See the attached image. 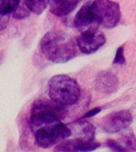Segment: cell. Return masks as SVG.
<instances>
[{
	"label": "cell",
	"mask_w": 136,
	"mask_h": 152,
	"mask_svg": "<svg viewBox=\"0 0 136 152\" xmlns=\"http://www.w3.org/2000/svg\"><path fill=\"white\" fill-rule=\"evenodd\" d=\"M132 120V115L129 110L114 112L103 119L101 128L105 132L117 133L128 128Z\"/></svg>",
	"instance_id": "52a82bcc"
},
{
	"label": "cell",
	"mask_w": 136,
	"mask_h": 152,
	"mask_svg": "<svg viewBox=\"0 0 136 152\" xmlns=\"http://www.w3.org/2000/svg\"><path fill=\"white\" fill-rule=\"evenodd\" d=\"M106 42L104 34L100 31L86 32L76 38V45L81 52L92 54L99 50Z\"/></svg>",
	"instance_id": "ba28073f"
},
{
	"label": "cell",
	"mask_w": 136,
	"mask_h": 152,
	"mask_svg": "<svg viewBox=\"0 0 136 152\" xmlns=\"http://www.w3.org/2000/svg\"><path fill=\"white\" fill-rule=\"evenodd\" d=\"M100 146V142L76 138L65 140L55 147L53 152H89L95 151Z\"/></svg>",
	"instance_id": "9c48e42d"
},
{
	"label": "cell",
	"mask_w": 136,
	"mask_h": 152,
	"mask_svg": "<svg viewBox=\"0 0 136 152\" xmlns=\"http://www.w3.org/2000/svg\"><path fill=\"white\" fill-rule=\"evenodd\" d=\"M122 141L123 142L124 147L128 151H136V139L132 132H127L122 135Z\"/></svg>",
	"instance_id": "2e32d148"
},
{
	"label": "cell",
	"mask_w": 136,
	"mask_h": 152,
	"mask_svg": "<svg viewBox=\"0 0 136 152\" xmlns=\"http://www.w3.org/2000/svg\"><path fill=\"white\" fill-rule=\"evenodd\" d=\"M96 90L103 94H112L119 87V80L116 75L110 71H103L98 74L95 80Z\"/></svg>",
	"instance_id": "30bf717a"
},
{
	"label": "cell",
	"mask_w": 136,
	"mask_h": 152,
	"mask_svg": "<svg viewBox=\"0 0 136 152\" xmlns=\"http://www.w3.org/2000/svg\"><path fill=\"white\" fill-rule=\"evenodd\" d=\"M72 135V130L63 123L45 126L36 131L35 142L41 148H49L58 142H63Z\"/></svg>",
	"instance_id": "277c9868"
},
{
	"label": "cell",
	"mask_w": 136,
	"mask_h": 152,
	"mask_svg": "<svg viewBox=\"0 0 136 152\" xmlns=\"http://www.w3.org/2000/svg\"><path fill=\"white\" fill-rule=\"evenodd\" d=\"M10 15L8 16H0V29L3 30L6 27L9 21Z\"/></svg>",
	"instance_id": "d6986e66"
},
{
	"label": "cell",
	"mask_w": 136,
	"mask_h": 152,
	"mask_svg": "<svg viewBox=\"0 0 136 152\" xmlns=\"http://www.w3.org/2000/svg\"><path fill=\"white\" fill-rule=\"evenodd\" d=\"M101 108L100 107H97V108H95V109H92L91 111L88 112L85 115H84L83 118H88V117H92V116H95L97 113H99L100 111H101Z\"/></svg>",
	"instance_id": "ffe728a7"
},
{
	"label": "cell",
	"mask_w": 136,
	"mask_h": 152,
	"mask_svg": "<svg viewBox=\"0 0 136 152\" xmlns=\"http://www.w3.org/2000/svg\"><path fill=\"white\" fill-rule=\"evenodd\" d=\"M106 145L107 147H109L110 149L115 152H129L123 145H122L118 141L112 140V139L107 140L106 142Z\"/></svg>",
	"instance_id": "e0dca14e"
},
{
	"label": "cell",
	"mask_w": 136,
	"mask_h": 152,
	"mask_svg": "<svg viewBox=\"0 0 136 152\" xmlns=\"http://www.w3.org/2000/svg\"><path fill=\"white\" fill-rule=\"evenodd\" d=\"M28 9L33 14L39 15L42 13L49 5L50 1L46 0H26L25 1Z\"/></svg>",
	"instance_id": "7c38bea8"
},
{
	"label": "cell",
	"mask_w": 136,
	"mask_h": 152,
	"mask_svg": "<svg viewBox=\"0 0 136 152\" xmlns=\"http://www.w3.org/2000/svg\"><path fill=\"white\" fill-rule=\"evenodd\" d=\"M73 24L81 33L98 31L100 22L98 18L94 1L87 2L81 7L75 16Z\"/></svg>",
	"instance_id": "5b68a950"
},
{
	"label": "cell",
	"mask_w": 136,
	"mask_h": 152,
	"mask_svg": "<svg viewBox=\"0 0 136 152\" xmlns=\"http://www.w3.org/2000/svg\"><path fill=\"white\" fill-rule=\"evenodd\" d=\"M30 14V10L28 9V7L26 6L25 1H20L16 7V9L13 12L12 16L13 18L18 20H21L28 18Z\"/></svg>",
	"instance_id": "9a60e30c"
},
{
	"label": "cell",
	"mask_w": 136,
	"mask_h": 152,
	"mask_svg": "<svg viewBox=\"0 0 136 152\" xmlns=\"http://www.w3.org/2000/svg\"><path fill=\"white\" fill-rule=\"evenodd\" d=\"M18 0H0V16H8L13 14L18 7Z\"/></svg>",
	"instance_id": "4fadbf2b"
},
{
	"label": "cell",
	"mask_w": 136,
	"mask_h": 152,
	"mask_svg": "<svg viewBox=\"0 0 136 152\" xmlns=\"http://www.w3.org/2000/svg\"><path fill=\"white\" fill-rule=\"evenodd\" d=\"M79 2V1L51 0L49 2L50 11L57 17L66 16L73 11Z\"/></svg>",
	"instance_id": "8fae6325"
},
{
	"label": "cell",
	"mask_w": 136,
	"mask_h": 152,
	"mask_svg": "<svg viewBox=\"0 0 136 152\" xmlns=\"http://www.w3.org/2000/svg\"><path fill=\"white\" fill-rule=\"evenodd\" d=\"M49 94L53 102L68 106L76 104L81 95V88L74 78L66 75L53 76L49 82Z\"/></svg>",
	"instance_id": "3957f363"
},
{
	"label": "cell",
	"mask_w": 136,
	"mask_h": 152,
	"mask_svg": "<svg viewBox=\"0 0 136 152\" xmlns=\"http://www.w3.org/2000/svg\"><path fill=\"white\" fill-rule=\"evenodd\" d=\"M81 127V132L84 138L89 141H94L95 139V128L91 123L86 121H80L77 122Z\"/></svg>",
	"instance_id": "5bb4252c"
},
{
	"label": "cell",
	"mask_w": 136,
	"mask_h": 152,
	"mask_svg": "<svg viewBox=\"0 0 136 152\" xmlns=\"http://www.w3.org/2000/svg\"><path fill=\"white\" fill-rule=\"evenodd\" d=\"M94 3L100 25L107 28L116 26L121 15L119 3L107 0H97Z\"/></svg>",
	"instance_id": "8992f818"
},
{
	"label": "cell",
	"mask_w": 136,
	"mask_h": 152,
	"mask_svg": "<svg viewBox=\"0 0 136 152\" xmlns=\"http://www.w3.org/2000/svg\"><path fill=\"white\" fill-rule=\"evenodd\" d=\"M41 49L49 60L56 64L66 63L77 54V45L61 30L48 32L41 39Z\"/></svg>",
	"instance_id": "6da1fadb"
},
{
	"label": "cell",
	"mask_w": 136,
	"mask_h": 152,
	"mask_svg": "<svg viewBox=\"0 0 136 152\" xmlns=\"http://www.w3.org/2000/svg\"><path fill=\"white\" fill-rule=\"evenodd\" d=\"M113 64L117 65H124L126 64V59L124 57V45H122L117 49Z\"/></svg>",
	"instance_id": "ac0fdd59"
},
{
	"label": "cell",
	"mask_w": 136,
	"mask_h": 152,
	"mask_svg": "<svg viewBox=\"0 0 136 152\" xmlns=\"http://www.w3.org/2000/svg\"><path fill=\"white\" fill-rule=\"evenodd\" d=\"M65 107L52 100L37 99L33 103L30 116L31 130L35 132L43 126L61 123L67 116Z\"/></svg>",
	"instance_id": "7a4b0ae2"
}]
</instances>
